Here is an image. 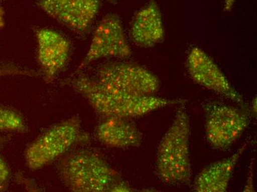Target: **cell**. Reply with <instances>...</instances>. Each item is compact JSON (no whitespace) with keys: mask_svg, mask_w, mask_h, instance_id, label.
Segmentation results:
<instances>
[{"mask_svg":"<svg viewBox=\"0 0 257 192\" xmlns=\"http://www.w3.org/2000/svg\"><path fill=\"white\" fill-rule=\"evenodd\" d=\"M79 93L103 118L130 119L139 118L153 111L187 102L184 99H170L158 96H133L109 88L90 77L79 75L63 82Z\"/></svg>","mask_w":257,"mask_h":192,"instance_id":"obj_1","label":"cell"},{"mask_svg":"<svg viewBox=\"0 0 257 192\" xmlns=\"http://www.w3.org/2000/svg\"><path fill=\"white\" fill-rule=\"evenodd\" d=\"M59 175L66 188L76 192L133 191L104 159L97 153L78 149L59 162Z\"/></svg>","mask_w":257,"mask_h":192,"instance_id":"obj_2","label":"cell"},{"mask_svg":"<svg viewBox=\"0 0 257 192\" xmlns=\"http://www.w3.org/2000/svg\"><path fill=\"white\" fill-rule=\"evenodd\" d=\"M190 119L183 104L177 111L157 150L155 173L164 183L185 185L190 182Z\"/></svg>","mask_w":257,"mask_h":192,"instance_id":"obj_3","label":"cell"},{"mask_svg":"<svg viewBox=\"0 0 257 192\" xmlns=\"http://www.w3.org/2000/svg\"><path fill=\"white\" fill-rule=\"evenodd\" d=\"M89 140L88 135L81 131L80 118L72 117L51 126L28 146L27 165L31 169H39L67 153L76 143Z\"/></svg>","mask_w":257,"mask_h":192,"instance_id":"obj_4","label":"cell"},{"mask_svg":"<svg viewBox=\"0 0 257 192\" xmlns=\"http://www.w3.org/2000/svg\"><path fill=\"white\" fill-rule=\"evenodd\" d=\"M205 132L213 149L225 150L242 136L250 124V112L213 101L204 106Z\"/></svg>","mask_w":257,"mask_h":192,"instance_id":"obj_5","label":"cell"},{"mask_svg":"<svg viewBox=\"0 0 257 192\" xmlns=\"http://www.w3.org/2000/svg\"><path fill=\"white\" fill-rule=\"evenodd\" d=\"M95 80L109 88L133 96H153L161 87L159 79L148 69L130 62L103 64Z\"/></svg>","mask_w":257,"mask_h":192,"instance_id":"obj_6","label":"cell"},{"mask_svg":"<svg viewBox=\"0 0 257 192\" xmlns=\"http://www.w3.org/2000/svg\"><path fill=\"white\" fill-rule=\"evenodd\" d=\"M132 54L120 19L115 14H108L95 28L88 51L78 71L100 59H128Z\"/></svg>","mask_w":257,"mask_h":192,"instance_id":"obj_7","label":"cell"},{"mask_svg":"<svg viewBox=\"0 0 257 192\" xmlns=\"http://www.w3.org/2000/svg\"><path fill=\"white\" fill-rule=\"evenodd\" d=\"M186 67L193 82L247 109L243 96L233 88L218 65L204 51L193 48L188 56Z\"/></svg>","mask_w":257,"mask_h":192,"instance_id":"obj_8","label":"cell"},{"mask_svg":"<svg viewBox=\"0 0 257 192\" xmlns=\"http://www.w3.org/2000/svg\"><path fill=\"white\" fill-rule=\"evenodd\" d=\"M39 9L73 32L89 31L99 10V0H39Z\"/></svg>","mask_w":257,"mask_h":192,"instance_id":"obj_9","label":"cell"},{"mask_svg":"<svg viewBox=\"0 0 257 192\" xmlns=\"http://www.w3.org/2000/svg\"><path fill=\"white\" fill-rule=\"evenodd\" d=\"M36 36L39 63L45 80L51 82L67 65L70 43L62 34L48 28L37 30Z\"/></svg>","mask_w":257,"mask_h":192,"instance_id":"obj_10","label":"cell"},{"mask_svg":"<svg viewBox=\"0 0 257 192\" xmlns=\"http://www.w3.org/2000/svg\"><path fill=\"white\" fill-rule=\"evenodd\" d=\"M130 34L142 48H152L164 41L165 31L161 9L156 0H150L133 18Z\"/></svg>","mask_w":257,"mask_h":192,"instance_id":"obj_11","label":"cell"},{"mask_svg":"<svg viewBox=\"0 0 257 192\" xmlns=\"http://www.w3.org/2000/svg\"><path fill=\"white\" fill-rule=\"evenodd\" d=\"M247 141L231 156L214 162L203 168L194 180V190L197 192H225L228 189L235 167L244 154Z\"/></svg>","mask_w":257,"mask_h":192,"instance_id":"obj_12","label":"cell"},{"mask_svg":"<svg viewBox=\"0 0 257 192\" xmlns=\"http://www.w3.org/2000/svg\"><path fill=\"white\" fill-rule=\"evenodd\" d=\"M95 135L101 144L115 149L138 147L144 140L140 129L126 118H103L95 128Z\"/></svg>","mask_w":257,"mask_h":192,"instance_id":"obj_13","label":"cell"},{"mask_svg":"<svg viewBox=\"0 0 257 192\" xmlns=\"http://www.w3.org/2000/svg\"><path fill=\"white\" fill-rule=\"evenodd\" d=\"M0 131L26 132L28 127L20 114L12 109L0 106Z\"/></svg>","mask_w":257,"mask_h":192,"instance_id":"obj_14","label":"cell"},{"mask_svg":"<svg viewBox=\"0 0 257 192\" xmlns=\"http://www.w3.org/2000/svg\"><path fill=\"white\" fill-rule=\"evenodd\" d=\"M10 176V170L3 158L0 157V191L4 189Z\"/></svg>","mask_w":257,"mask_h":192,"instance_id":"obj_15","label":"cell"},{"mask_svg":"<svg viewBox=\"0 0 257 192\" xmlns=\"http://www.w3.org/2000/svg\"><path fill=\"white\" fill-rule=\"evenodd\" d=\"M253 165H251L250 168V171H249L248 178H247V182H246L245 187L244 188V191H254V187H253Z\"/></svg>","mask_w":257,"mask_h":192,"instance_id":"obj_16","label":"cell"},{"mask_svg":"<svg viewBox=\"0 0 257 192\" xmlns=\"http://www.w3.org/2000/svg\"><path fill=\"white\" fill-rule=\"evenodd\" d=\"M236 0H223L224 11L226 12H231L234 6Z\"/></svg>","mask_w":257,"mask_h":192,"instance_id":"obj_17","label":"cell"},{"mask_svg":"<svg viewBox=\"0 0 257 192\" xmlns=\"http://www.w3.org/2000/svg\"><path fill=\"white\" fill-rule=\"evenodd\" d=\"M249 112H250V113L252 114L253 117L256 118V97H255L253 101H252L250 108L249 109Z\"/></svg>","mask_w":257,"mask_h":192,"instance_id":"obj_18","label":"cell"},{"mask_svg":"<svg viewBox=\"0 0 257 192\" xmlns=\"http://www.w3.org/2000/svg\"><path fill=\"white\" fill-rule=\"evenodd\" d=\"M3 12L2 9H0V27L3 25Z\"/></svg>","mask_w":257,"mask_h":192,"instance_id":"obj_19","label":"cell"},{"mask_svg":"<svg viewBox=\"0 0 257 192\" xmlns=\"http://www.w3.org/2000/svg\"><path fill=\"white\" fill-rule=\"evenodd\" d=\"M109 1H111V2H115V1H117V0H109Z\"/></svg>","mask_w":257,"mask_h":192,"instance_id":"obj_20","label":"cell"}]
</instances>
